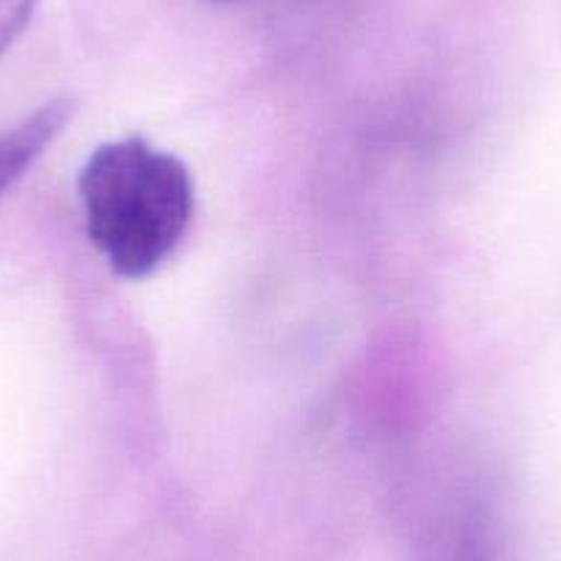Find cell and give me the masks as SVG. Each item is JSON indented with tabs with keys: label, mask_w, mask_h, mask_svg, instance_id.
Listing matches in <instances>:
<instances>
[{
	"label": "cell",
	"mask_w": 561,
	"mask_h": 561,
	"mask_svg": "<svg viewBox=\"0 0 561 561\" xmlns=\"http://www.w3.org/2000/svg\"><path fill=\"white\" fill-rule=\"evenodd\" d=\"M78 193L91 242L124 278L158 270L193 218L191 171L144 138L96 147L80 169Z\"/></svg>",
	"instance_id": "cell-1"
},
{
	"label": "cell",
	"mask_w": 561,
	"mask_h": 561,
	"mask_svg": "<svg viewBox=\"0 0 561 561\" xmlns=\"http://www.w3.org/2000/svg\"><path fill=\"white\" fill-rule=\"evenodd\" d=\"M75 113L69 96H56L0 135V198L45 154Z\"/></svg>",
	"instance_id": "cell-2"
},
{
	"label": "cell",
	"mask_w": 561,
	"mask_h": 561,
	"mask_svg": "<svg viewBox=\"0 0 561 561\" xmlns=\"http://www.w3.org/2000/svg\"><path fill=\"white\" fill-rule=\"evenodd\" d=\"M39 0H0V58L12 50L34 18Z\"/></svg>",
	"instance_id": "cell-3"
}]
</instances>
